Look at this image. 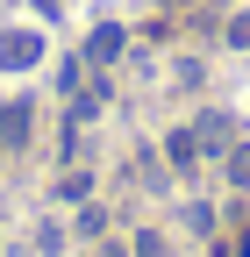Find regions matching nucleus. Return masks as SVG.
<instances>
[{"label":"nucleus","instance_id":"6","mask_svg":"<svg viewBox=\"0 0 250 257\" xmlns=\"http://www.w3.org/2000/svg\"><path fill=\"white\" fill-rule=\"evenodd\" d=\"M229 186H243V193H250V143H243V150H229Z\"/></svg>","mask_w":250,"mask_h":257},{"label":"nucleus","instance_id":"4","mask_svg":"<svg viewBox=\"0 0 250 257\" xmlns=\"http://www.w3.org/2000/svg\"><path fill=\"white\" fill-rule=\"evenodd\" d=\"M193 136H200V150H222V143H229V121H222V114H207Z\"/></svg>","mask_w":250,"mask_h":257},{"label":"nucleus","instance_id":"10","mask_svg":"<svg viewBox=\"0 0 250 257\" xmlns=\"http://www.w3.org/2000/svg\"><path fill=\"white\" fill-rule=\"evenodd\" d=\"M0 150H8V143H0Z\"/></svg>","mask_w":250,"mask_h":257},{"label":"nucleus","instance_id":"7","mask_svg":"<svg viewBox=\"0 0 250 257\" xmlns=\"http://www.w3.org/2000/svg\"><path fill=\"white\" fill-rule=\"evenodd\" d=\"M229 43H236V50H250V15H236V22H229Z\"/></svg>","mask_w":250,"mask_h":257},{"label":"nucleus","instance_id":"1","mask_svg":"<svg viewBox=\"0 0 250 257\" xmlns=\"http://www.w3.org/2000/svg\"><path fill=\"white\" fill-rule=\"evenodd\" d=\"M36 57H43V36H29V29H8V36H0V64H8V72H29Z\"/></svg>","mask_w":250,"mask_h":257},{"label":"nucleus","instance_id":"3","mask_svg":"<svg viewBox=\"0 0 250 257\" xmlns=\"http://www.w3.org/2000/svg\"><path fill=\"white\" fill-rule=\"evenodd\" d=\"M165 157H172L179 172H186V165H200V136H193V128H179V136L165 143Z\"/></svg>","mask_w":250,"mask_h":257},{"label":"nucleus","instance_id":"2","mask_svg":"<svg viewBox=\"0 0 250 257\" xmlns=\"http://www.w3.org/2000/svg\"><path fill=\"white\" fill-rule=\"evenodd\" d=\"M0 143H8V150L29 143V107H22V100H15V107H0Z\"/></svg>","mask_w":250,"mask_h":257},{"label":"nucleus","instance_id":"8","mask_svg":"<svg viewBox=\"0 0 250 257\" xmlns=\"http://www.w3.org/2000/svg\"><path fill=\"white\" fill-rule=\"evenodd\" d=\"M136 257H165V243H158V236L143 229V243H136Z\"/></svg>","mask_w":250,"mask_h":257},{"label":"nucleus","instance_id":"9","mask_svg":"<svg viewBox=\"0 0 250 257\" xmlns=\"http://www.w3.org/2000/svg\"><path fill=\"white\" fill-rule=\"evenodd\" d=\"M36 8H43V15H57V0H36Z\"/></svg>","mask_w":250,"mask_h":257},{"label":"nucleus","instance_id":"5","mask_svg":"<svg viewBox=\"0 0 250 257\" xmlns=\"http://www.w3.org/2000/svg\"><path fill=\"white\" fill-rule=\"evenodd\" d=\"M86 50H93V57H114V50H121V29H114V22H107V29H93V43H86Z\"/></svg>","mask_w":250,"mask_h":257}]
</instances>
